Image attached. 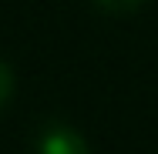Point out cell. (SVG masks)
<instances>
[{
	"mask_svg": "<svg viewBox=\"0 0 158 154\" xmlns=\"http://www.w3.org/2000/svg\"><path fill=\"white\" fill-rule=\"evenodd\" d=\"M104 10H114V14H128V10H135V7H141L145 0H98Z\"/></svg>",
	"mask_w": 158,
	"mask_h": 154,
	"instance_id": "cell-3",
	"label": "cell"
},
{
	"mask_svg": "<svg viewBox=\"0 0 158 154\" xmlns=\"http://www.w3.org/2000/svg\"><path fill=\"white\" fill-rule=\"evenodd\" d=\"M10 91H14V74H10V67H7V64L0 61V107L7 104Z\"/></svg>",
	"mask_w": 158,
	"mask_h": 154,
	"instance_id": "cell-2",
	"label": "cell"
},
{
	"mask_svg": "<svg viewBox=\"0 0 158 154\" xmlns=\"http://www.w3.org/2000/svg\"><path fill=\"white\" fill-rule=\"evenodd\" d=\"M37 151H40V154H88V144L81 141V134H77V131L54 124V127H47V131H44V137H40Z\"/></svg>",
	"mask_w": 158,
	"mask_h": 154,
	"instance_id": "cell-1",
	"label": "cell"
}]
</instances>
